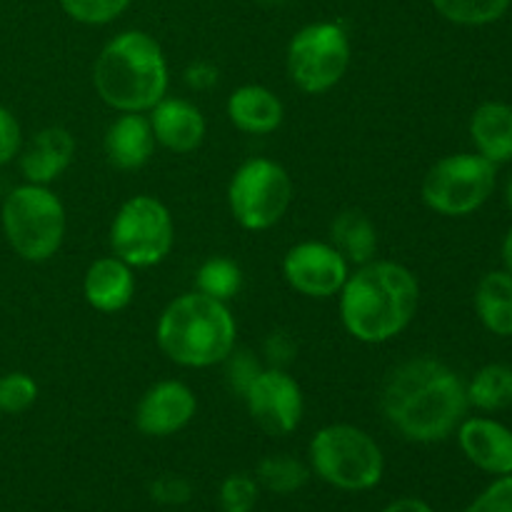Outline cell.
Returning a JSON list of instances; mask_svg holds the SVG:
<instances>
[{
	"instance_id": "36",
	"label": "cell",
	"mask_w": 512,
	"mask_h": 512,
	"mask_svg": "<svg viewBox=\"0 0 512 512\" xmlns=\"http://www.w3.org/2000/svg\"><path fill=\"white\" fill-rule=\"evenodd\" d=\"M380 512H435V508L428 500L410 498L408 495V498H398L393 500V503H388Z\"/></svg>"
},
{
	"instance_id": "9",
	"label": "cell",
	"mask_w": 512,
	"mask_h": 512,
	"mask_svg": "<svg viewBox=\"0 0 512 512\" xmlns=\"http://www.w3.org/2000/svg\"><path fill=\"white\" fill-rule=\"evenodd\" d=\"M498 185V165L478 153L445 155L430 165L420 185L425 208L443 218H465L483 208Z\"/></svg>"
},
{
	"instance_id": "35",
	"label": "cell",
	"mask_w": 512,
	"mask_h": 512,
	"mask_svg": "<svg viewBox=\"0 0 512 512\" xmlns=\"http://www.w3.org/2000/svg\"><path fill=\"white\" fill-rule=\"evenodd\" d=\"M183 78L190 90L205 93V90H210L218 83V68H215L213 63H208V60H195V63H190L188 68H185Z\"/></svg>"
},
{
	"instance_id": "15",
	"label": "cell",
	"mask_w": 512,
	"mask_h": 512,
	"mask_svg": "<svg viewBox=\"0 0 512 512\" xmlns=\"http://www.w3.org/2000/svg\"><path fill=\"white\" fill-rule=\"evenodd\" d=\"M148 120L155 143L175 155L195 153L208 135L203 110L185 98H168L165 95L155 108L148 110Z\"/></svg>"
},
{
	"instance_id": "14",
	"label": "cell",
	"mask_w": 512,
	"mask_h": 512,
	"mask_svg": "<svg viewBox=\"0 0 512 512\" xmlns=\"http://www.w3.org/2000/svg\"><path fill=\"white\" fill-rule=\"evenodd\" d=\"M465 458L483 473L512 475V428L488 415H468L455 430Z\"/></svg>"
},
{
	"instance_id": "19",
	"label": "cell",
	"mask_w": 512,
	"mask_h": 512,
	"mask_svg": "<svg viewBox=\"0 0 512 512\" xmlns=\"http://www.w3.org/2000/svg\"><path fill=\"white\" fill-rule=\"evenodd\" d=\"M228 120L245 135H270L283 125L285 105L265 85H240L225 103Z\"/></svg>"
},
{
	"instance_id": "1",
	"label": "cell",
	"mask_w": 512,
	"mask_h": 512,
	"mask_svg": "<svg viewBox=\"0 0 512 512\" xmlns=\"http://www.w3.org/2000/svg\"><path fill=\"white\" fill-rule=\"evenodd\" d=\"M380 410L403 440L435 445L455 435L470 403L465 380L448 363L420 355L390 368L380 385Z\"/></svg>"
},
{
	"instance_id": "21",
	"label": "cell",
	"mask_w": 512,
	"mask_h": 512,
	"mask_svg": "<svg viewBox=\"0 0 512 512\" xmlns=\"http://www.w3.org/2000/svg\"><path fill=\"white\" fill-rule=\"evenodd\" d=\"M475 315L488 333L512 338V275L505 268L490 270L473 293Z\"/></svg>"
},
{
	"instance_id": "8",
	"label": "cell",
	"mask_w": 512,
	"mask_h": 512,
	"mask_svg": "<svg viewBox=\"0 0 512 512\" xmlns=\"http://www.w3.org/2000/svg\"><path fill=\"white\" fill-rule=\"evenodd\" d=\"M295 185L273 158H250L238 165L228 183V208L235 223L250 233L275 228L293 205Z\"/></svg>"
},
{
	"instance_id": "13",
	"label": "cell",
	"mask_w": 512,
	"mask_h": 512,
	"mask_svg": "<svg viewBox=\"0 0 512 512\" xmlns=\"http://www.w3.org/2000/svg\"><path fill=\"white\" fill-rule=\"evenodd\" d=\"M198 398L183 380H158L140 395L135 405V428L145 438H170L193 423Z\"/></svg>"
},
{
	"instance_id": "17",
	"label": "cell",
	"mask_w": 512,
	"mask_h": 512,
	"mask_svg": "<svg viewBox=\"0 0 512 512\" xmlns=\"http://www.w3.org/2000/svg\"><path fill=\"white\" fill-rule=\"evenodd\" d=\"M135 268L118 258L105 255L93 260L83 275V298L93 310L105 315L120 313L135 298Z\"/></svg>"
},
{
	"instance_id": "32",
	"label": "cell",
	"mask_w": 512,
	"mask_h": 512,
	"mask_svg": "<svg viewBox=\"0 0 512 512\" xmlns=\"http://www.w3.org/2000/svg\"><path fill=\"white\" fill-rule=\"evenodd\" d=\"M463 512H512V475L495 478Z\"/></svg>"
},
{
	"instance_id": "10",
	"label": "cell",
	"mask_w": 512,
	"mask_h": 512,
	"mask_svg": "<svg viewBox=\"0 0 512 512\" xmlns=\"http://www.w3.org/2000/svg\"><path fill=\"white\" fill-rule=\"evenodd\" d=\"M175 248V220L155 195H133L110 223V250L130 268L143 270L163 263Z\"/></svg>"
},
{
	"instance_id": "16",
	"label": "cell",
	"mask_w": 512,
	"mask_h": 512,
	"mask_svg": "<svg viewBox=\"0 0 512 512\" xmlns=\"http://www.w3.org/2000/svg\"><path fill=\"white\" fill-rule=\"evenodd\" d=\"M75 138L63 125H48L20 150V173L25 183L50 185L70 168L75 158Z\"/></svg>"
},
{
	"instance_id": "5",
	"label": "cell",
	"mask_w": 512,
	"mask_h": 512,
	"mask_svg": "<svg viewBox=\"0 0 512 512\" xmlns=\"http://www.w3.org/2000/svg\"><path fill=\"white\" fill-rule=\"evenodd\" d=\"M308 465L315 478L343 493H368L385 475V455L378 440L350 423L320 428L308 443Z\"/></svg>"
},
{
	"instance_id": "37",
	"label": "cell",
	"mask_w": 512,
	"mask_h": 512,
	"mask_svg": "<svg viewBox=\"0 0 512 512\" xmlns=\"http://www.w3.org/2000/svg\"><path fill=\"white\" fill-rule=\"evenodd\" d=\"M500 258H503V268L512 275V228L505 233L503 245H500Z\"/></svg>"
},
{
	"instance_id": "33",
	"label": "cell",
	"mask_w": 512,
	"mask_h": 512,
	"mask_svg": "<svg viewBox=\"0 0 512 512\" xmlns=\"http://www.w3.org/2000/svg\"><path fill=\"white\" fill-rule=\"evenodd\" d=\"M23 150V128L13 110L0 103V165L13 163Z\"/></svg>"
},
{
	"instance_id": "39",
	"label": "cell",
	"mask_w": 512,
	"mask_h": 512,
	"mask_svg": "<svg viewBox=\"0 0 512 512\" xmlns=\"http://www.w3.org/2000/svg\"><path fill=\"white\" fill-rule=\"evenodd\" d=\"M258 3H263V5H283V3H288V0H258Z\"/></svg>"
},
{
	"instance_id": "12",
	"label": "cell",
	"mask_w": 512,
	"mask_h": 512,
	"mask_svg": "<svg viewBox=\"0 0 512 512\" xmlns=\"http://www.w3.org/2000/svg\"><path fill=\"white\" fill-rule=\"evenodd\" d=\"M353 265L325 240H303L283 255V278L305 298L328 300L343 290Z\"/></svg>"
},
{
	"instance_id": "7",
	"label": "cell",
	"mask_w": 512,
	"mask_h": 512,
	"mask_svg": "<svg viewBox=\"0 0 512 512\" xmlns=\"http://www.w3.org/2000/svg\"><path fill=\"white\" fill-rule=\"evenodd\" d=\"M353 63L348 30L333 20L300 28L285 50V70L300 93L325 95L340 85Z\"/></svg>"
},
{
	"instance_id": "2",
	"label": "cell",
	"mask_w": 512,
	"mask_h": 512,
	"mask_svg": "<svg viewBox=\"0 0 512 512\" xmlns=\"http://www.w3.org/2000/svg\"><path fill=\"white\" fill-rule=\"evenodd\" d=\"M420 308V280L408 265L370 260L350 270L338 293L345 333L365 345H383L410 328Z\"/></svg>"
},
{
	"instance_id": "18",
	"label": "cell",
	"mask_w": 512,
	"mask_h": 512,
	"mask_svg": "<svg viewBox=\"0 0 512 512\" xmlns=\"http://www.w3.org/2000/svg\"><path fill=\"white\" fill-rule=\"evenodd\" d=\"M155 148L158 143L148 113H120L105 130V158L118 170H140L150 163Z\"/></svg>"
},
{
	"instance_id": "22",
	"label": "cell",
	"mask_w": 512,
	"mask_h": 512,
	"mask_svg": "<svg viewBox=\"0 0 512 512\" xmlns=\"http://www.w3.org/2000/svg\"><path fill=\"white\" fill-rule=\"evenodd\" d=\"M350 265H365L378 253V228L363 210H340L330 223V240Z\"/></svg>"
},
{
	"instance_id": "3",
	"label": "cell",
	"mask_w": 512,
	"mask_h": 512,
	"mask_svg": "<svg viewBox=\"0 0 512 512\" xmlns=\"http://www.w3.org/2000/svg\"><path fill=\"white\" fill-rule=\"evenodd\" d=\"M93 88L118 113H148L168 95L170 68L158 40L145 30H123L93 63Z\"/></svg>"
},
{
	"instance_id": "30",
	"label": "cell",
	"mask_w": 512,
	"mask_h": 512,
	"mask_svg": "<svg viewBox=\"0 0 512 512\" xmlns=\"http://www.w3.org/2000/svg\"><path fill=\"white\" fill-rule=\"evenodd\" d=\"M150 498L158 505H165V508H180V505L190 503V498H193V485L183 475H158L150 483Z\"/></svg>"
},
{
	"instance_id": "27",
	"label": "cell",
	"mask_w": 512,
	"mask_h": 512,
	"mask_svg": "<svg viewBox=\"0 0 512 512\" xmlns=\"http://www.w3.org/2000/svg\"><path fill=\"white\" fill-rule=\"evenodd\" d=\"M38 400V383L23 370L0 375V413L20 415L30 410Z\"/></svg>"
},
{
	"instance_id": "31",
	"label": "cell",
	"mask_w": 512,
	"mask_h": 512,
	"mask_svg": "<svg viewBox=\"0 0 512 512\" xmlns=\"http://www.w3.org/2000/svg\"><path fill=\"white\" fill-rule=\"evenodd\" d=\"M223 365H225V380H228L230 390L238 395H243L245 388L253 383L255 375L263 370V365L255 360L253 353H248V350H238V348L223 360Z\"/></svg>"
},
{
	"instance_id": "25",
	"label": "cell",
	"mask_w": 512,
	"mask_h": 512,
	"mask_svg": "<svg viewBox=\"0 0 512 512\" xmlns=\"http://www.w3.org/2000/svg\"><path fill=\"white\" fill-rule=\"evenodd\" d=\"M195 290L220 303H230L243 290V270L235 260L213 255L195 273Z\"/></svg>"
},
{
	"instance_id": "6",
	"label": "cell",
	"mask_w": 512,
	"mask_h": 512,
	"mask_svg": "<svg viewBox=\"0 0 512 512\" xmlns=\"http://www.w3.org/2000/svg\"><path fill=\"white\" fill-rule=\"evenodd\" d=\"M0 225L18 258L45 263L63 248L68 215L63 200L50 190V185L23 183L5 195Z\"/></svg>"
},
{
	"instance_id": "38",
	"label": "cell",
	"mask_w": 512,
	"mask_h": 512,
	"mask_svg": "<svg viewBox=\"0 0 512 512\" xmlns=\"http://www.w3.org/2000/svg\"><path fill=\"white\" fill-rule=\"evenodd\" d=\"M503 203H505V208H508V213L512 215V173H510V178L505 180V188H503Z\"/></svg>"
},
{
	"instance_id": "11",
	"label": "cell",
	"mask_w": 512,
	"mask_h": 512,
	"mask_svg": "<svg viewBox=\"0 0 512 512\" xmlns=\"http://www.w3.org/2000/svg\"><path fill=\"white\" fill-rule=\"evenodd\" d=\"M248 415L263 433L285 438L303 423L305 395L298 380L283 368H263L240 395Z\"/></svg>"
},
{
	"instance_id": "29",
	"label": "cell",
	"mask_w": 512,
	"mask_h": 512,
	"mask_svg": "<svg viewBox=\"0 0 512 512\" xmlns=\"http://www.w3.org/2000/svg\"><path fill=\"white\" fill-rule=\"evenodd\" d=\"M68 18L83 25H105L125 13L130 0H58Z\"/></svg>"
},
{
	"instance_id": "28",
	"label": "cell",
	"mask_w": 512,
	"mask_h": 512,
	"mask_svg": "<svg viewBox=\"0 0 512 512\" xmlns=\"http://www.w3.org/2000/svg\"><path fill=\"white\" fill-rule=\"evenodd\" d=\"M260 500V485L255 475L233 473L220 483L218 503L223 512H253Z\"/></svg>"
},
{
	"instance_id": "24",
	"label": "cell",
	"mask_w": 512,
	"mask_h": 512,
	"mask_svg": "<svg viewBox=\"0 0 512 512\" xmlns=\"http://www.w3.org/2000/svg\"><path fill=\"white\" fill-rule=\"evenodd\" d=\"M310 465L288 453L265 455L255 468V480L260 490L273 495H293L303 490L310 480Z\"/></svg>"
},
{
	"instance_id": "34",
	"label": "cell",
	"mask_w": 512,
	"mask_h": 512,
	"mask_svg": "<svg viewBox=\"0 0 512 512\" xmlns=\"http://www.w3.org/2000/svg\"><path fill=\"white\" fill-rule=\"evenodd\" d=\"M263 355H265V363H268V368L288 370V365L298 358V345H295V340L290 338L288 333H283V330H275V333H270L268 338H265Z\"/></svg>"
},
{
	"instance_id": "23",
	"label": "cell",
	"mask_w": 512,
	"mask_h": 512,
	"mask_svg": "<svg viewBox=\"0 0 512 512\" xmlns=\"http://www.w3.org/2000/svg\"><path fill=\"white\" fill-rule=\"evenodd\" d=\"M470 408L480 413H500L512 405V365L488 363L475 370L473 378L465 383Z\"/></svg>"
},
{
	"instance_id": "20",
	"label": "cell",
	"mask_w": 512,
	"mask_h": 512,
	"mask_svg": "<svg viewBox=\"0 0 512 512\" xmlns=\"http://www.w3.org/2000/svg\"><path fill=\"white\" fill-rule=\"evenodd\" d=\"M470 140L475 153L493 165L512 160V105L503 100H485L470 115Z\"/></svg>"
},
{
	"instance_id": "4",
	"label": "cell",
	"mask_w": 512,
	"mask_h": 512,
	"mask_svg": "<svg viewBox=\"0 0 512 512\" xmlns=\"http://www.w3.org/2000/svg\"><path fill=\"white\" fill-rule=\"evenodd\" d=\"M155 343L170 363L190 370L223 365L238 343L228 303L190 290L170 300L155 323Z\"/></svg>"
},
{
	"instance_id": "26",
	"label": "cell",
	"mask_w": 512,
	"mask_h": 512,
	"mask_svg": "<svg viewBox=\"0 0 512 512\" xmlns=\"http://www.w3.org/2000/svg\"><path fill=\"white\" fill-rule=\"evenodd\" d=\"M430 3L448 23L465 25V28L498 23L510 10V0H430Z\"/></svg>"
}]
</instances>
